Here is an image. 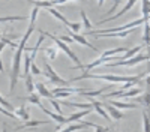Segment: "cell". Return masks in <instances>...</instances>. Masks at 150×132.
<instances>
[{"label":"cell","mask_w":150,"mask_h":132,"mask_svg":"<svg viewBox=\"0 0 150 132\" xmlns=\"http://www.w3.org/2000/svg\"><path fill=\"white\" fill-rule=\"evenodd\" d=\"M38 12H39V9L33 6L32 15H30L29 29H27L26 33H24V36H23V39H21L20 45L17 47L18 50H17L15 54H14V62H12V71H11V87H9L11 92L15 89L17 83H18V78H20V66H21V54L24 53V50H26V44H27V41H29V36H30L32 32L35 30V21H36V17H38Z\"/></svg>","instance_id":"6da1fadb"},{"label":"cell","mask_w":150,"mask_h":132,"mask_svg":"<svg viewBox=\"0 0 150 132\" xmlns=\"http://www.w3.org/2000/svg\"><path fill=\"white\" fill-rule=\"evenodd\" d=\"M149 74L144 72V74L135 75V77H125V75H105V74H81L80 77L72 78V81H81V80H104L108 83H138L141 81L143 77H147Z\"/></svg>","instance_id":"7a4b0ae2"},{"label":"cell","mask_w":150,"mask_h":132,"mask_svg":"<svg viewBox=\"0 0 150 132\" xmlns=\"http://www.w3.org/2000/svg\"><path fill=\"white\" fill-rule=\"evenodd\" d=\"M39 33L42 35V36H50V38H51L54 42H56V45L60 48L62 51H63L65 54H68L69 57H71V60L75 63V68H80V69H84V65L81 63V60L77 57V54H75L71 48H69V45L68 44H65V42H62L60 39H57V36H54V35H51V33H48V32H44V30H39Z\"/></svg>","instance_id":"3957f363"},{"label":"cell","mask_w":150,"mask_h":132,"mask_svg":"<svg viewBox=\"0 0 150 132\" xmlns=\"http://www.w3.org/2000/svg\"><path fill=\"white\" fill-rule=\"evenodd\" d=\"M147 21H144L143 18L141 20H137V21H132L129 24H125V26H120V27H111V29H105V30H90L87 32L86 35H110V33H120V32H125V30H131V29H135L137 26L140 24H144Z\"/></svg>","instance_id":"277c9868"},{"label":"cell","mask_w":150,"mask_h":132,"mask_svg":"<svg viewBox=\"0 0 150 132\" xmlns=\"http://www.w3.org/2000/svg\"><path fill=\"white\" fill-rule=\"evenodd\" d=\"M149 60V54H138V56H134L129 60H119V62H111V63H105L107 68H116V66H134V65H138L141 62H146Z\"/></svg>","instance_id":"5b68a950"},{"label":"cell","mask_w":150,"mask_h":132,"mask_svg":"<svg viewBox=\"0 0 150 132\" xmlns=\"http://www.w3.org/2000/svg\"><path fill=\"white\" fill-rule=\"evenodd\" d=\"M48 12H50V14H51L54 18H57L59 21L63 23L66 27H69V29L72 30V33H78V32L81 30V27H83V26H81V23H71L65 15H62L60 12H59L57 9H54V8H48Z\"/></svg>","instance_id":"8992f818"},{"label":"cell","mask_w":150,"mask_h":132,"mask_svg":"<svg viewBox=\"0 0 150 132\" xmlns=\"http://www.w3.org/2000/svg\"><path fill=\"white\" fill-rule=\"evenodd\" d=\"M44 75H45L50 81H51V83H54V84H62V87H66L68 84H69V81L60 78V77L57 75V72H56L51 66H50L48 63L44 65Z\"/></svg>","instance_id":"52a82bcc"},{"label":"cell","mask_w":150,"mask_h":132,"mask_svg":"<svg viewBox=\"0 0 150 132\" xmlns=\"http://www.w3.org/2000/svg\"><path fill=\"white\" fill-rule=\"evenodd\" d=\"M102 107H104V108H107V113H108V116H110V119H111V120H120V119H123V117H125V116L117 110V108L111 107L110 104L102 102Z\"/></svg>","instance_id":"ba28073f"},{"label":"cell","mask_w":150,"mask_h":132,"mask_svg":"<svg viewBox=\"0 0 150 132\" xmlns=\"http://www.w3.org/2000/svg\"><path fill=\"white\" fill-rule=\"evenodd\" d=\"M96 123H92V122H81V125H69L68 128L62 129L60 132H75V131H80L83 128H95Z\"/></svg>","instance_id":"9c48e42d"},{"label":"cell","mask_w":150,"mask_h":132,"mask_svg":"<svg viewBox=\"0 0 150 132\" xmlns=\"http://www.w3.org/2000/svg\"><path fill=\"white\" fill-rule=\"evenodd\" d=\"M69 36H72V41H75V42H78V44H81V45H84V47H87V48H90V50H93V51H96L98 48L95 47V45H92L89 41H87L84 36H81V35H78V33H71Z\"/></svg>","instance_id":"30bf717a"},{"label":"cell","mask_w":150,"mask_h":132,"mask_svg":"<svg viewBox=\"0 0 150 132\" xmlns=\"http://www.w3.org/2000/svg\"><path fill=\"white\" fill-rule=\"evenodd\" d=\"M135 5V0H131V2L129 3H126V5H125V8L119 12V14H116V15H112V17H108V18H105V20H102V21H99L98 24H104V23H107V21H111V20H116V18H119V17H122L123 14H126V12L132 8Z\"/></svg>","instance_id":"8fae6325"},{"label":"cell","mask_w":150,"mask_h":132,"mask_svg":"<svg viewBox=\"0 0 150 132\" xmlns=\"http://www.w3.org/2000/svg\"><path fill=\"white\" fill-rule=\"evenodd\" d=\"M35 87H36L38 95H39V96H44V98H48V99H54V95L45 87V84H44V83H36V84H35Z\"/></svg>","instance_id":"7c38bea8"},{"label":"cell","mask_w":150,"mask_h":132,"mask_svg":"<svg viewBox=\"0 0 150 132\" xmlns=\"http://www.w3.org/2000/svg\"><path fill=\"white\" fill-rule=\"evenodd\" d=\"M50 122H51V120H27L24 125L15 128V131H21V129H26V128H35V126H39V125H47Z\"/></svg>","instance_id":"4fadbf2b"},{"label":"cell","mask_w":150,"mask_h":132,"mask_svg":"<svg viewBox=\"0 0 150 132\" xmlns=\"http://www.w3.org/2000/svg\"><path fill=\"white\" fill-rule=\"evenodd\" d=\"M90 113H92V108H89V110H83V111H80V113L71 114L69 117H66V119H68V125H69V123H74V122H77V120H81L83 117L89 116Z\"/></svg>","instance_id":"5bb4252c"},{"label":"cell","mask_w":150,"mask_h":132,"mask_svg":"<svg viewBox=\"0 0 150 132\" xmlns=\"http://www.w3.org/2000/svg\"><path fill=\"white\" fill-rule=\"evenodd\" d=\"M41 111H42V113H45L47 116H50V117H51L53 120H56L57 123H68V119H66V117L60 116V114H56V113H51L50 110H47L45 107H42V108H41Z\"/></svg>","instance_id":"9a60e30c"},{"label":"cell","mask_w":150,"mask_h":132,"mask_svg":"<svg viewBox=\"0 0 150 132\" xmlns=\"http://www.w3.org/2000/svg\"><path fill=\"white\" fill-rule=\"evenodd\" d=\"M14 111H15L14 114L17 116V119H18V120H24V122H27V120H30V114H29V111H27V108H26V107L15 108Z\"/></svg>","instance_id":"2e32d148"},{"label":"cell","mask_w":150,"mask_h":132,"mask_svg":"<svg viewBox=\"0 0 150 132\" xmlns=\"http://www.w3.org/2000/svg\"><path fill=\"white\" fill-rule=\"evenodd\" d=\"M111 107L114 108H125V110H132V108H137V104H125V102H119V101H111L110 102Z\"/></svg>","instance_id":"e0dca14e"},{"label":"cell","mask_w":150,"mask_h":132,"mask_svg":"<svg viewBox=\"0 0 150 132\" xmlns=\"http://www.w3.org/2000/svg\"><path fill=\"white\" fill-rule=\"evenodd\" d=\"M80 14H81V20H83V24H81V26H83L86 30H89V32H90V30L93 29V24L90 23V20H89V18H87V15H86V11H83V9H81Z\"/></svg>","instance_id":"ac0fdd59"},{"label":"cell","mask_w":150,"mask_h":132,"mask_svg":"<svg viewBox=\"0 0 150 132\" xmlns=\"http://www.w3.org/2000/svg\"><path fill=\"white\" fill-rule=\"evenodd\" d=\"M140 50H141V47H140V45H138V47H134V48H131V50H128L126 53H125V56L120 57L119 60H128V59H132V57H134L137 53H138Z\"/></svg>","instance_id":"d6986e66"},{"label":"cell","mask_w":150,"mask_h":132,"mask_svg":"<svg viewBox=\"0 0 150 132\" xmlns=\"http://www.w3.org/2000/svg\"><path fill=\"white\" fill-rule=\"evenodd\" d=\"M141 93V89H131L129 92H122L119 95V98H132V96H137V95H140Z\"/></svg>","instance_id":"ffe728a7"},{"label":"cell","mask_w":150,"mask_h":132,"mask_svg":"<svg viewBox=\"0 0 150 132\" xmlns=\"http://www.w3.org/2000/svg\"><path fill=\"white\" fill-rule=\"evenodd\" d=\"M26 101H29L30 104L38 105L39 108H42V107H44V105H42V102H41V96H39V95H30V96H27V98H26Z\"/></svg>","instance_id":"44dd1931"},{"label":"cell","mask_w":150,"mask_h":132,"mask_svg":"<svg viewBox=\"0 0 150 132\" xmlns=\"http://www.w3.org/2000/svg\"><path fill=\"white\" fill-rule=\"evenodd\" d=\"M30 65H32V60L29 54H24V77L30 74Z\"/></svg>","instance_id":"7402d4cb"},{"label":"cell","mask_w":150,"mask_h":132,"mask_svg":"<svg viewBox=\"0 0 150 132\" xmlns=\"http://www.w3.org/2000/svg\"><path fill=\"white\" fill-rule=\"evenodd\" d=\"M57 50L56 48H53V47H50V48H45V56L50 59V60H54V59H57Z\"/></svg>","instance_id":"603a6c76"},{"label":"cell","mask_w":150,"mask_h":132,"mask_svg":"<svg viewBox=\"0 0 150 132\" xmlns=\"http://www.w3.org/2000/svg\"><path fill=\"white\" fill-rule=\"evenodd\" d=\"M0 107H5V108H8V111H11V113H12V111H14V110H15V107H14V105H12L11 102H8V101H5L2 95H0Z\"/></svg>","instance_id":"cb8c5ba5"},{"label":"cell","mask_w":150,"mask_h":132,"mask_svg":"<svg viewBox=\"0 0 150 132\" xmlns=\"http://www.w3.org/2000/svg\"><path fill=\"white\" fill-rule=\"evenodd\" d=\"M24 78H26V87H27V92L29 93H33V80H32V75L29 74V75H26V77H24Z\"/></svg>","instance_id":"d4e9b609"},{"label":"cell","mask_w":150,"mask_h":132,"mask_svg":"<svg viewBox=\"0 0 150 132\" xmlns=\"http://www.w3.org/2000/svg\"><path fill=\"white\" fill-rule=\"evenodd\" d=\"M143 132H149V114L146 110L143 111Z\"/></svg>","instance_id":"484cf974"},{"label":"cell","mask_w":150,"mask_h":132,"mask_svg":"<svg viewBox=\"0 0 150 132\" xmlns=\"http://www.w3.org/2000/svg\"><path fill=\"white\" fill-rule=\"evenodd\" d=\"M143 42H144V47L149 45V24L144 23V35H143Z\"/></svg>","instance_id":"4316f807"},{"label":"cell","mask_w":150,"mask_h":132,"mask_svg":"<svg viewBox=\"0 0 150 132\" xmlns=\"http://www.w3.org/2000/svg\"><path fill=\"white\" fill-rule=\"evenodd\" d=\"M24 21V20H26V18H24V17H2V18H0V23H6V21Z\"/></svg>","instance_id":"83f0119b"},{"label":"cell","mask_w":150,"mask_h":132,"mask_svg":"<svg viewBox=\"0 0 150 132\" xmlns=\"http://www.w3.org/2000/svg\"><path fill=\"white\" fill-rule=\"evenodd\" d=\"M143 20L149 21V3L143 2Z\"/></svg>","instance_id":"f1b7e54d"},{"label":"cell","mask_w":150,"mask_h":132,"mask_svg":"<svg viewBox=\"0 0 150 132\" xmlns=\"http://www.w3.org/2000/svg\"><path fill=\"white\" fill-rule=\"evenodd\" d=\"M0 42H3L5 45H9L11 48H17V45H15L14 42H12L9 38H5V36H2V35H0Z\"/></svg>","instance_id":"f546056e"},{"label":"cell","mask_w":150,"mask_h":132,"mask_svg":"<svg viewBox=\"0 0 150 132\" xmlns=\"http://www.w3.org/2000/svg\"><path fill=\"white\" fill-rule=\"evenodd\" d=\"M0 113H2V114H5V116H8V117H11L12 120H18V119H17V116H15L14 113H11V111H8V110H5V108H3V107H0Z\"/></svg>","instance_id":"4dcf8cb0"},{"label":"cell","mask_w":150,"mask_h":132,"mask_svg":"<svg viewBox=\"0 0 150 132\" xmlns=\"http://www.w3.org/2000/svg\"><path fill=\"white\" fill-rule=\"evenodd\" d=\"M30 74H33V75H39V74H42V72L39 71V68L36 66L35 62H32V65H30Z\"/></svg>","instance_id":"1f68e13d"},{"label":"cell","mask_w":150,"mask_h":132,"mask_svg":"<svg viewBox=\"0 0 150 132\" xmlns=\"http://www.w3.org/2000/svg\"><path fill=\"white\" fill-rule=\"evenodd\" d=\"M138 102H140V104L143 102L146 107H149V93H147V92L144 93V96H143V98H140V99H138Z\"/></svg>","instance_id":"d6a6232c"},{"label":"cell","mask_w":150,"mask_h":132,"mask_svg":"<svg viewBox=\"0 0 150 132\" xmlns=\"http://www.w3.org/2000/svg\"><path fill=\"white\" fill-rule=\"evenodd\" d=\"M50 102H51V105L54 107V110L57 111V114H60V116H62V108L59 107V104H57V102H56L54 99H50Z\"/></svg>","instance_id":"836d02e7"},{"label":"cell","mask_w":150,"mask_h":132,"mask_svg":"<svg viewBox=\"0 0 150 132\" xmlns=\"http://www.w3.org/2000/svg\"><path fill=\"white\" fill-rule=\"evenodd\" d=\"M57 39H60L62 42H65V44L66 42H69V44L72 42V38H69V36H57Z\"/></svg>","instance_id":"e575fe53"},{"label":"cell","mask_w":150,"mask_h":132,"mask_svg":"<svg viewBox=\"0 0 150 132\" xmlns=\"http://www.w3.org/2000/svg\"><path fill=\"white\" fill-rule=\"evenodd\" d=\"M95 129H96V132H110L108 128H105V126H99V125H96Z\"/></svg>","instance_id":"d590c367"},{"label":"cell","mask_w":150,"mask_h":132,"mask_svg":"<svg viewBox=\"0 0 150 132\" xmlns=\"http://www.w3.org/2000/svg\"><path fill=\"white\" fill-rule=\"evenodd\" d=\"M0 72H3V63H2V59H0Z\"/></svg>","instance_id":"8d00e7d4"},{"label":"cell","mask_w":150,"mask_h":132,"mask_svg":"<svg viewBox=\"0 0 150 132\" xmlns=\"http://www.w3.org/2000/svg\"><path fill=\"white\" fill-rule=\"evenodd\" d=\"M3 47H5V44H3V42H0V53H2V50H3Z\"/></svg>","instance_id":"74e56055"},{"label":"cell","mask_w":150,"mask_h":132,"mask_svg":"<svg viewBox=\"0 0 150 132\" xmlns=\"http://www.w3.org/2000/svg\"><path fill=\"white\" fill-rule=\"evenodd\" d=\"M2 132H8V128H6V125H3V131Z\"/></svg>","instance_id":"f35d334b"}]
</instances>
